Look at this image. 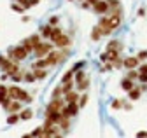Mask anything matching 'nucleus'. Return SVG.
<instances>
[{"label": "nucleus", "mask_w": 147, "mask_h": 138, "mask_svg": "<svg viewBox=\"0 0 147 138\" xmlns=\"http://www.w3.org/2000/svg\"><path fill=\"white\" fill-rule=\"evenodd\" d=\"M51 51H53V44L51 42H40L35 47V54H37V58H46Z\"/></svg>", "instance_id": "nucleus-4"}, {"label": "nucleus", "mask_w": 147, "mask_h": 138, "mask_svg": "<svg viewBox=\"0 0 147 138\" xmlns=\"http://www.w3.org/2000/svg\"><path fill=\"white\" fill-rule=\"evenodd\" d=\"M74 75H76V70H68V72H65L63 77H61V82H70V80H74Z\"/></svg>", "instance_id": "nucleus-20"}, {"label": "nucleus", "mask_w": 147, "mask_h": 138, "mask_svg": "<svg viewBox=\"0 0 147 138\" xmlns=\"http://www.w3.org/2000/svg\"><path fill=\"white\" fill-rule=\"evenodd\" d=\"M2 68H4V72L7 74V75H14V74H18L20 72V66H18V61H14V60H5L4 61V65H2Z\"/></svg>", "instance_id": "nucleus-6"}, {"label": "nucleus", "mask_w": 147, "mask_h": 138, "mask_svg": "<svg viewBox=\"0 0 147 138\" xmlns=\"http://www.w3.org/2000/svg\"><path fill=\"white\" fill-rule=\"evenodd\" d=\"M32 66H33V68H46V66H49V65H47L46 58H44V60H42V58H39V60H37V61H35Z\"/></svg>", "instance_id": "nucleus-21"}, {"label": "nucleus", "mask_w": 147, "mask_h": 138, "mask_svg": "<svg viewBox=\"0 0 147 138\" xmlns=\"http://www.w3.org/2000/svg\"><path fill=\"white\" fill-rule=\"evenodd\" d=\"M79 109H81V107H79L77 101H68L67 105L61 109V114H63L65 117H74V115L79 112Z\"/></svg>", "instance_id": "nucleus-5"}, {"label": "nucleus", "mask_w": 147, "mask_h": 138, "mask_svg": "<svg viewBox=\"0 0 147 138\" xmlns=\"http://www.w3.org/2000/svg\"><path fill=\"white\" fill-rule=\"evenodd\" d=\"M77 103H79V107H84L86 103H88V94L84 93V94H82V96L79 98V101H77Z\"/></svg>", "instance_id": "nucleus-29"}, {"label": "nucleus", "mask_w": 147, "mask_h": 138, "mask_svg": "<svg viewBox=\"0 0 147 138\" xmlns=\"http://www.w3.org/2000/svg\"><path fill=\"white\" fill-rule=\"evenodd\" d=\"M102 35H103V30H102L100 25H96V26L93 28V33H91V39H93V40H100Z\"/></svg>", "instance_id": "nucleus-13"}, {"label": "nucleus", "mask_w": 147, "mask_h": 138, "mask_svg": "<svg viewBox=\"0 0 147 138\" xmlns=\"http://www.w3.org/2000/svg\"><path fill=\"white\" fill-rule=\"evenodd\" d=\"M7 91H9V88H7V86H2V84H0V105H2V103H4V100L9 96V94H7Z\"/></svg>", "instance_id": "nucleus-18"}, {"label": "nucleus", "mask_w": 147, "mask_h": 138, "mask_svg": "<svg viewBox=\"0 0 147 138\" xmlns=\"http://www.w3.org/2000/svg\"><path fill=\"white\" fill-rule=\"evenodd\" d=\"M140 93H142V88H131L130 91H128L130 100H138V98H140Z\"/></svg>", "instance_id": "nucleus-14"}, {"label": "nucleus", "mask_w": 147, "mask_h": 138, "mask_svg": "<svg viewBox=\"0 0 147 138\" xmlns=\"http://www.w3.org/2000/svg\"><path fill=\"white\" fill-rule=\"evenodd\" d=\"M58 126H60V128L63 129V133H67V129L70 128V123H68V117H65V115H63V117H61V121H60V123H58Z\"/></svg>", "instance_id": "nucleus-19"}, {"label": "nucleus", "mask_w": 147, "mask_h": 138, "mask_svg": "<svg viewBox=\"0 0 147 138\" xmlns=\"http://www.w3.org/2000/svg\"><path fill=\"white\" fill-rule=\"evenodd\" d=\"M49 25H51V26H56V25H58V18H56V16H53V18L49 19Z\"/></svg>", "instance_id": "nucleus-34"}, {"label": "nucleus", "mask_w": 147, "mask_h": 138, "mask_svg": "<svg viewBox=\"0 0 147 138\" xmlns=\"http://www.w3.org/2000/svg\"><path fill=\"white\" fill-rule=\"evenodd\" d=\"M61 33H63V31H61L60 28H56V26H54V28H53V33H51V37H49V39H51V42H54V40H56V39L61 35Z\"/></svg>", "instance_id": "nucleus-22"}, {"label": "nucleus", "mask_w": 147, "mask_h": 138, "mask_svg": "<svg viewBox=\"0 0 147 138\" xmlns=\"http://www.w3.org/2000/svg\"><path fill=\"white\" fill-rule=\"evenodd\" d=\"M21 46L28 51V53H32V51H35V46H33V42H32V39L28 37V39H25L23 42H21Z\"/></svg>", "instance_id": "nucleus-16"}, {"label": "nucleus", "mask_w": 147, "mask_h": 138, "mask_svg": "<svg viewBox=\"0 0 147 138\" xmlns=\"http://www.w3.org/2000/svg\"><path fill=\"white\" fill-rule=\"evenodd\" d=\"M138 65H140V60H138V56H137V58H126L123 66H126V68H137Z\"/></svg>", "instance_id": "nucleus-10"}, {"label": "nucleus", "mask_w": 147, "mask_h": 138, "mask_svg": "<svg viewBox=\"0 0 147 138\" xmlns=\"http://www.w3.org/2000/svg\"><path fill=\"white\" fill-rule=\"evenodd\" d=\"M74 79H76V84H77V89L79 91H86L88 86H89V79L86 77V74L82 70H76V75H74Z\"/></svg>", "instance_id": "nucleus-3"}, {"label": "nucleus", "mask_w": 147, "mask_h": 138, "mask_svg": "<svg viewBox=\"0 0 147 138\" xmlns=\"http://www.w3.org/2000/svg\"><path fill=\"white\" fill-rule=\"evenodd\" d=\"M30 2H32V7H33V5H37V4H39L40 0H30Z\"/></svg>", "instance_id": "nucleus-40"}, {"label": "nucleus", "mask_w": 147, "mask_h": 138, "mask_svg": "<svg viewBox=\"0 0 147 138\" xmlns=\"http://www.w3.org/2000/svg\"><path fill=\"white\" fill-rule=\"evenodd\" d=\"M28 51L23 47V46H18L14 49H9V58L14 60V61H21V60H26L28 58Z\"/></svg>", "instance_id": "nucleus-2"}, {"label": "nucleus", "mask_w": 147, "mask_h": 138, "mask_svg": "<svg viewBox=\"0 0 147 138\" xmlns=\"http://www.w3.org/2000/svg\"><path fill=\"white\" fill-rule=\"evenodd\" d=\"M138 72H140V74H147V65H140Z\"/></svg>", "instance_id": "nucleus-37"}, {"label": "nucleus", "mask_w": 147, "mask_h": 138, "mask_svg": "<svg viewBox=\"0 0 147 138\" xmlns=\"http://www.w3.org/2000/svg\"><path fill=\"white\" fill-rule=\"evenodd\" d=\"M137 136H147V133L145 131H140V133H137Z\"/></svg>", "instance_id": "nucleus-41"}, {"label": "nucleus", "mask_w": 147, "mask_h": 138, "mask_svg": "<svg viewBox=\"0 0 147 138\" xmlns=\"http://www.w3.org/2000/svg\"><path fill=\"white\" fill-rule=\"evenodd\" d=\"M138 80L140 82H147V74H138Z\"/></svg>", "instance_id": "nucleus-36"}, {"label": "nucleus", "mask_w": 147, "mask_h": 138, "mask_svg": "<svg viewBox=\"0 0 147 138\" xmlns=\"http://www.w3.org/2000/svg\"><path fill=\"white\" fill-rule=\"evenodd\" d=\"M12 9H14V11H18V12H21L25 7H23V5H16V4H14V5H12Z\"/></svg>", "instance_id": "nucleus-39"}, {"label": "nucleus", "mask_w": 147, "mask_h": 138, "mask_svg": "<svg viewBox=\"0 0 147 138\" xmlns=\"http://www.w3.org/2000/svg\"><path fill=\"white\" fill-rule=\"evenodd\" d=\"M121 107H124L123 103H121V100H114V101H112V109L117 110V109H121Z\"/></svg>", "instance_id": "nucleus-33"}, {"label": "nucleus", "mask_w": 147, "mask_h": 138, "mask_svg": "<svg viewBox=\"0 0 147 138\" xmlns=\"http://www.w3.org/2000/svg\"><path fill=\"white\" fill-rule=\"evenodd\" d=\"M138 74H140V72H137V70H133V68H130V72H128V77H130V79H137Z\"/></svg>", "instance_id": "nucleus-32"}, {"label": "nucleus", "mask_w": 147, "mask_h": 138, "mask_svg": "<svg viewBox=\"0 0 147 138\" xmlns=\"http://www.w3.org/2000/svg\"><path fill=\"white\" fill-rule=\"evenodd\" d=\"M93 11L96 14H105L109 12V4H107V0H98V2L93 5Z\"/></svg>", "instance_id": "nucleus-7"}, {"label": "nucleus", "mask_w": 147, "mask_h": 138, "mask_svg": "<svg viewBox=\"0 0 147 138\" xmlns=\"http://www.w3.org/2000/svg\"><path fill=\"white\" fill-rule=\"evenodd\" d=\"M147 58V51H142V53H138V60H145Z\"/></svg>", "instance_id": "nucleus-38"}, {"label": "nucleus", "mask_w": 147, "mask_h": 138, "mask_svg": "<svg viewBox=\"0 0 147 138\" xmlns=\"http://www.w3.org/2000/svg\"><path fill=\"white\" fill-rule=\"evenodd\" d=\"M107 4H109V9H117V7H121L119 0H107Z\"/></svg>", "instance_id": "nucleus-26"}, {"label": "nucleus", "mask_w": 147, "mask_h": 138, "mask_svg": "<svg viewBox=\"0 0 147 138\" xmlns=\"http://www.w3.org/2000/svg\"><path fill=\"white\" fill-rule=\"evenodd\" d=\"M63 88L61 86H58V88H54V91H53V98H63Z\"/></svg>", "instance_id": "nucleus-24"}, {"label": "nucleus", "mask_w": 147, "mask_h": 138, "mask_svg": "<svg viewBox=\"0 0 147 138\" xmlns=\"http://www.w3.org/2000/svg\"><path fill=\"white\" fill-rule=\"evenodd\" d=\"M32 115H33V114H32V110H28V109L20 112V117H21L23 121H28V119H32Z\"/></svg>", "instance_id": "nucleus-25"}, {"label": "nucleus", "mask_w": 147, "mask_h": 138, "mask_svg": "<svg viewBox=\"0 0 147 138\" xmlns=\"http://www.w3.org/2000/svg\"><path fill=\"white\" fill-rule=\"evenodd\" d=\"M109 49H121V44H119V40H112V42H109V46H107V51Z\"/></svg>", "instance_id": "nucleus-28"}, {"label": "nucleus", "mask_w": 147, "mask_h": 138, "mask_svg": "<svg viewBox=\"0 0 147 138\" xmlns=\"http://www.w3.org/2000/svg\"><path fill=\"white\" fill-rule=\"evenodd\" d=\"M51 33H53V26H51V25H44V26L40 28V35H42V37L49 39V37H51Z\"/></svg>", "instance_id": "nucleus-15"}, {"label": "nucleus", "mask_w": 147, "mask_h": 138, "mask_svg": "<svg viewBox=\"0 0 147 138\" xmlns=\"http://www.w3.org/2000/svg\"><path fill=\"white\" fill-rule=\"evenodd\" d=\"M7 110H9L11 114H12V112H21V103H20V100H12V101L9 103Z\"/></svg>", "instance_id": "nucleus-11"}, {"label": "nucleus", "mask_w": 147, "mask_h": 138, "mask_svg": "<svg viewBox=\"0 0 147 138\" xmlns=\"http://www.w3.org/2000/svg\"><path fill=\"white\" fill-rule=\"evenodd\" d=\"M121 88H123L124 91H130L131 88H135V86H133V79H130V77L123 79V80H121Z\"/></svg>", "instance_id": "nucleus-12"}, {"label": "nucleus", "mask_w": 147, "mask_h": 138, "mask_svg": "<svg viewBox=\"0 0 147 138\" xmlns=\"http://www.w3.org/2000/svg\"><path fill=\"white\" fill-rule=\"evenodd\" d=\"M33 74H35V79H46L47 77V72L44 68H33Z\"/></svg>", "instance_id": "nucleus-17"}, {"label": "nucleus", "mask_w": 147, "mask_h": 138, "mask_svg": "<svg viewBox=\"0 0 147 138\" xmlns=\"http://www.w3.org/2000/svg\"><path fill=\"white\" fill-rule=\"evenodd\" d=\"M20 119H21V117H20V114L16 115V112H12V114H11V115L7 117V123H9V124H16V123H18V121H20Z\"/></svg>", "instance_id": "nucleus-23"}, {"label": "nucleus", "mask_w": 147, "mask_h": 138, "mask_svg": "<svg viewBox=\"0 0 147 138\" xmlns=\"http://www.w3.org/2000/svg\"><path fill=\"white\" fill-rule=\"evenodd\" d=\"M82 66H84V61H81V63H76V65H74V68H72V70H81Z\"/></svg>", "instance_id": "nucleus-35"}, {"label": "nucleus", "mask_w": 147, "mask_h": 138, "mask_svg": "<svg viewBox=\"0 0 147 138\" xmlns=\"http://www.w3.org/2000/svg\"><path fill=\"white\" fill-rule=\"evenodd\" d=\"M63 98H65V101L68 103V101H79V93L77 91H74V89H70V91H67L65 94H63Z\"/></svg>", "instance_id": "nucleus-9"}, {"label": "nucleus", "mask_w": 147, "mask_h": 138, "mask_svg": "<svg viewBox=\"0 0 147 138\" xmlns=\"http://www.w3.org/2000/svg\"><path fill=\"white\" fill-rule=\"evenodd\" d=\"M7 94H9L12 100H20V101H25V103H30V101H32V96H30L26 91H23L21 88H18V86H11L9 91H7Z\"/></svg>", "instance_id": "nucleus-1"}, {"label": "nucleus", "mask_w": 147, "mask_h": 138, "mask_svg": "<svg viewBox=\"0 0 147 138\" xmlns=\"http://www.w3.org/2000/svg\"><path fill=\"white\" fill-rule=\"evenodd\" d=\"M16 2H20V5H23L25 9L32 7V2H30V0H16Z\"/></svg>", "instance_id": "nucleus-31"}, {"label": "nucleus", "mask_w": 147, "mask_h": 138, "mask_svg": "<svg viewBox=\"0 0 147 138\" xmlns=\"http://www.w3.org/2000/svg\"><path fill=\"white\" fill-rule=\"evenodd\" d=\"M4 61H5V58H4V56H0V66L4 65Z\"/></svg>", "instance_id": "nucleus-42"}, {"label": "nucleus", "mask_w": 147, "mask_h": 138, "mask_svg": "<svg viewBox=\"0 0 147 138\" xmlns=\"http://www.w3.org/2000/svg\"><path fill=\"white\" fill-rule=\"evenodd\" d=\"M53 44L56 46V47H60V49H63V47H68V46H70V37H67L65 33H61V35H60L56 40H54Z\"/></svg>", "instance_id": "nucleus-8"}, {"label": "nucleus", "mask_w": 147, "mask_h": 138, "mask_svg": "<svg viewBox=\"0 0 147 138\" xmlns=\"http://www.w3.org/2000/svg\"><path fill=\"white\" fill-rule=\"evenodd\" d=\"M30 136H44V126H42V128H35V129L30 133Z\"/></svg>", "instance_id": "nucleus-27"}, {"label": "nucleus", "mask_w": 147, "mask_h": 138, "mask_svg": "<svg viewBox=\"0 0 147 138\" xmlns=\"http://www.w3.org/2000/svg\"><path fill=\"white\" fill-rule=\"evenodd\" d=\"M23 79H25L26 82H32V80H35V74H33V72H32V74L28 72V74H25V75H23Z\"/></svg>", "instance_id": "nucleus-30"}]
</instances>
